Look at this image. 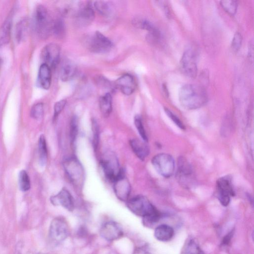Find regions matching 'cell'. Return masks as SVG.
<instances>
[{"instance_id": "6da1fadb", "label": "cell", "mask_w": 254, "mask_h": 254, "mask_svg": "<svg viewBox=\"0 0 254 254\" xmlns=\"http://www.w3.org/2000/svg\"><path fill=\"white\" fill-rule=\"evenodd\" d=\"M179 99L184 109L194 110L201 108L206 103L207 95L203 87L196 84H187L180 90Z\"/></svg>"}, {"instance_id": "7a4b0ae2", "label": "cell", "mask_w": 254, "mask_h": 254, "mask_svg": "<svg viewBox=\"0 0 254 254\" xmlns=\"http://www.w3.org/2000/svg\"><path fill=\"white\" fill-rule=\"evenodd\" d=\"M53 22L48 9L43 6H38L34 15V25L37 34L42 38H48L52 32Z\"/></svg>"}, {"instance_id": "3957f363", "label": "cell", "mask_w": 254, "mask_h": 254, "mask_svg": "<svg viewBox=\"0 0 254 254\" xmlns=\"http://www.w3.org/2000/svg\"><path fill=\"white\" fill-rule=\"evenodd\" d=\"M127 204L133 213L143 218L151 216L159 211L149 199L141 195L128 200Z\"/></svg>"}, {"instance_id": "277c9868", "label": "cell", "mask_w": 254, "mask_h": 254, "mask_svg": "<svg viewBox=\"0 0 254 254\" xmlns=\"http://www.w3.org/2000/svg\"><path fill=\"white\" fill-rule=\"evenodd\" d=\"M176 178L179 184L186 189L191 188L196 183L193 168L183 157L178 159Z\"/></svg>"}, {"instance_id": "5b68a950", "label": "cell", "mask_w": 254, "mask_h": 254, "mask_svg": "<svg viewBox=\"0 0 254 254\" xmlns=\"http://www.w3.org/2000/svg\"><path fill=\"white\" fill-rule=\"evenodd\" d=\"M156 171L162 177H172L175 172V161L174 158L167 154H159L155 156L152 161Z\"/></svg>"}, {"instance_id": "8992f818", "label": "cell", "mask_w": 254, "mask_h": 254, "mask_svg": "<svg viewBox=\"0 0 254 254\" xmlns=\"http://www.w3.org/2000/svg\"><path fill=\"white\" fill-rule=\"evenodd\" d=\"M216 192L221 204L224 206H228L231 198L235 196L234 187L230 176H223L217 180Z\"/></svg>"}, {"instance_id": "52a82bcc", "label": "cell", "mask_w": 254, "mask_h": 254, "mask_svg": "<svg viewBox=\"0 0 254 254\" xmlns=\"http://www.w3.org/2000/svg\"><path fill=\"white\" fill-rule=\"evenodd\" d=\"M63 166L68 177L73 183L80 185L84 178L83 168L79 160L75 157L67 158L64 161Z\"/></svg>"}, {"instance_id": "ba28073f", "label": "cell", "mask_w": 254, "mask_h": 254, "mask_svg": "<svg viewBox=\"0 0 254 254\" xmlns=\"http://www.w3.org/2000/svg\"><path fill=\"white\" fill-rule=\"evenodd\" d=\"M100 163L105 176L113 182L124 172L119 167L117 158L112 153L106 154Z\"/></svg>"}, {"instance_id": "9c48e42d", "label": "cell", "mask_w": 254, "mask_h": 254, "mask_svg": "<svg viewBox=\"0 0 254 254\" xmlns=\"http://www.w3.org/2000/svg\"><path fill=\"white\" fill-rule=\"evenodd\" d=\"M87 45L90 51L96 53L109 52L113 46L112 41L99 32L88 39Z\"/></svg>"}, {"instance_id": "30bf717a", "label": "cell", "mask_w": 254, "mask_h": 254, "mask_svg": "<svg viewBox=\"0 0 254 254\" xmlns=\"http://www.w3.org/2000/svg\"><path fill=\"white\" fill-rule=\"evenodd\" d=\"M69 229L66 221L62 218H56L51 222L49 237L54 242H61L69 236Z\"/></svg>"}, {"instance_id": "8fae6325", "label": "cell", "mask_w": 254, "mask_h": 254, "mask_svg": "<svg viewBox=\"0 0 254 254\" xmlns=\"http://www.w3.org/2000/svg\"><path fill=\"white\" fill-rule=\"evenodd\" d=\"M180 70L186 77L194 79L198 73L196 55L190 49L186 50L183 54L180 62Z\"/></svg>"}, {"instance_id": "7c38bea8", "label": "cell", "mask_w": 254, "mask_h": 254, "mask_svg": "<svg viewBox=\"0 0 254 254\" xmlns=\"http://www.w3.org/2000/svg\"><path fill=\"white\" fill-rule=\"evenodd\" d=\"M60 48L55 44H50L42 49L41 57L44 64L51 69L55 68L58 64L60 57Z\"/></svg>"}, {"instance_id": "4fadbf2b", "label": "cell", "mask_w": 254, "mask_h": 254, "mask_svg": "<svg viewBox=\"0 0 254 254\" xmlns=\"http://www.w3.org/2000/svg\"><path fill=\"white\" fill-rule=\"evenodd\" d=\"M113 182L116 197L120 201L127 202L131 193V187L128 179L125 176V172L121 174Z\"/></svg>"}, {"instance_id": "5bb4252c", "label": "cell", "mask_w": 254, "mask_h": 254, "mask_svg": "<svg viewBox=\"0 0 254 254\" xmlns=\"http://www.w3.org/2000/svg\"><path fill=\"white\" fill-rule=\"evenodd\" d=\"M100 232L101 237L108 241L118 239L123 235V232L120 225L112 221L105 223L102 226Z\"/></svg>"}, {"instance_id": "9a60e30c", "label": "cell", "mask_w": 254, "mask_h": 254, "mask_svg": "<svg viewBox=\"0 0 254 254\" xmlns=\"http://www.w3.org/2000/svg\"><path fill=\"white\" fill-rule=\"evenodd\" d=\"M115 86L124 95H130L135 91L137 83L132 75L126 74L115 81Z\"/></svg>"}, {"instance_id": "2e32d148", "label": "cell", "mask_w": 254, "mask_h": 254, "mask_svg": "<svg viewBox=\"0 0 254 254\" xmlns=\"http://www.w3.org/2000/svg\"><path fill=\"white\" fill-rule=\"evenodd\" d=\"M95 16L92 2H89L86 7L80 8L78 11L75 19L76 24L80 27H87L93 23Z\"/></svg>"}, {"instance_id": "e0dca14e", "label": "cell", "mask_w": 254, "mask_h": 254, "mask_svg": "<svg viewBox=\"0 0 254 254\" xmlns=\"http://www.w3.org/2000/svg\"><path fill=\"white\" fill-rule=\"evenodd\" d=\"M50 200L54 206H61L69 211L74 209L73 198L66 189H62L58 194L52 197Z\"/></svg>"}, {"instance_id": "ac0fdd59", "label": "cell", "mask_w": 254, "mask_h": 254, "mask_svg": "<svg viewBox=\"0 0 254 254\" xmlns=\"http://www.w3.org/2000/svg\"><path fill=\"white\" fill-rule=\"evenodd\" d=\"M38 81L40 87L45 90H48L52 81L51 69L46 64H42L38 72Z\"/></svg>"}, {"instance_id": "d6986e66", "label": "cell", "mask_w": 254, "mask_h": 254, "mask_svg": "<svg viewBox=\"0 0 254 254\" xmlns=\"http://www.w3.org/2000/svg\"><path fill=\"white\" fill-rule=\"evenodd\" d=\"M145 143L137 139H132L130 141L133 152L142 161L144 160L150 153V147Z\"/></svg>"}, {"instance_id": "ffe728a7", "label": "cell", "mask_w": 254, "mask_h": 254, "mask_svg": "<svg viewBox=\"0 0 254 254\" xmlns=\"http://www.w3.org/2000/svg\"><path fill=\"white\" fill-rule=\"evenodd\" d=\"M175 235V230L171 226L162 224L156 227L155 237L157 239L162 242L171 240Z\"/></svg>"}, {"instance_id": "44dd1931", "label": "cell", "mask_w": 254, "mask_h": 254, "mask_svg": "<svg viewBox=\"0 0 254 254\" xmlns=\"http://www.w3.org/2000/svg\"><path fill=\"white\" fill-rule=\"evenodd\" d=\"M12 16L11 15L7 18L0 30V47L7 45L10 41L13 21Z\"/></svg>"}, {"instance_id": "7402d4cb", "label": "cell", "mask_w": 254, "mask_h": 254, "mask_svg": "<svg viewBox=\"0 0 254 254\" xmlns=\"http://www.w3.org/2000/svg\"><path fill=\"white\" fill-rule=\"evenodd\" d=\"M99 108L104 117H108L112 111V97L110 93L102 96L99 99Z\"/></svg>"}, {"instance_id": "603a6c76", "label": "cell", "mask_w": 254, "mask_h": 254, "mask_svg": "<svg viewBox=\"0 0 254 254\" xmlns=\"http://www.w3.org/2000/svg\"><path fill=\"white\" fill-rule=\"evenodd\" d=\"M77 68L74 64L68 62L64 65L61 70L60 78L63 81L72 80L76 75Z\"/></svg>"}, {"instance_id": "cb8c5ba5", "label": "cell", "mask_w": 254, "mask_h": 254, "mask_svg": "<svg viewBox=\"0 0 254 254\" xmlns=\"http://www.w3.org/2000/svg\"><path fill=\"white\" fill-rule=\"evenodd\" d=\"M39 163L42 166H45L48 162V154L46 140L44 135L40 136L38 141Z\"/></svg>"}, {"instance_id": "d4e9b609", "label": "cell", "mask_w": 254, "mask_h": 254, "mask_svg": "<svg viewBox=\"0 0 254 254\" xmlns=\"http://www.w3.org/2000/svg\"><path fill=\"white\" fill-rule=\"evenodd\" d=\"M181 254H204L194 239H189L184 244Z\"/></svg>"}, {"instance_id": "484cf974", "label": "cell", "mask_w": 254, "mask_h": 254, "mask_svg": "<svg viewBox=\"0 0 254 254\" xmlns=\"http://www.w3.org/2000/svg\"><path fill=\"white\" fill-rule=\"evenodd\" d=\"M93 7L101 15L110 16L112 13V9L111 4L105 1H95L92 2Z\"/></svg>"}, {"instance_id": "4316f807", "label": "cell", "mask_w": 254, "mask_h": 254, "mask_svg": "<svg viewBox=\"0 0 254 254\" xmlns=\"http://www.w3.org/2000/svg\"><path fill=\"white\" fill-rule=\"evenodd\" d=\"M29 22L27 19H24L19 22L16 27V40L20 42L23 40L28 34Z\"/></svg>"}, {"instance_id": "83f0119b", "label": "cell", "mask_w": 254, "mask_h": 254, "mask_svg": "<svg viewBox=\"0 0 254 254\" xmlns=\"http://www.w3.org/2000/svg\"><path fill=\"white\" fill-rule=\"evenodd\" d=\"M133 25L137 28L145 30L148 32L157 29L156 27L146 19L137 17L133 20Z\"/></svg>"}, {"instance_id": "f1b7e54d", "label": "cell", "mask_w": 254, "mask_h": 254, "mask_svg": "<svg viewBox=\"0 0 254 254\" xmlns=\"http://www.w3.org/2000/svg\"><path fill=\"white\" fill-rule=\"evenodd\" d=\"M52 32L58 38H62L65 36L66 27L62 19L57 18L53 22Z\"/></svg>"}, {"instance_id": "f546056e", "label": "cell", "mask_w": 254, "mask_h": 254, "mask_svg": "<svg viewBox=\"0 0 254 254\" xmlns=\"http://www.w3.org/2000/svg\"><path fill=\"white\" fill-rule=\"evenodd\" d=\"M19 189L23 192L28 191L31 188V182L29 176L25 171L19 173L18 177Z\"/></svg>"}, {"instance_id": "4dcf8cb0", "label": "cell", "mask_w": 254, "mask_h": 254, "mask_svg": "<svg viewBox=\"0 0 254 254\" xmlns=\"http://www.w3.org/2000/svg\"><path fill=\"white\" fill-rule=\"evenodd\" d=\"M221 5L224 11L229 15L234 16L237 12L238 8V3L236 1H222Z\"/></svg>"}, {"instance_id": "1f68e13d", "label": "cell", "mask_w": 254, "mask_h": 254, "mask_svg": "<svg viewBox=\"0 0 254 254\" xmlns=\"http://www.w3.org/2000/svg\"><path fill=\"white\" fill-rule=\"evenodd\" d=\"M79 121L77 117L74 116L71 121L70 139L72 144H74L78 134Z\"/></svg>"}, {"instance_id": "d6a6232c", "label": "cell", "mask_w": 254, "mask_h": 254, "mask_svg": "<svg viewBox=\"0 0 254 254\" xmlns=\"http://www.w3.org/2000/svg\"><path fill=\"white\" fill-rule=\"evenodd\" d=\"M134 123L136 128L143 140L145 142H147L148 141V138L141 116L138 115L135 117Z\"/></svg>"}, {"instance_id": "836d02e7", "label": "cell", "mask_w": 254, "mask_h": 254, "mask_svg": "<svg viewBox=\"0 0 254 254\" xmlns=\"http://www.w3.org/2000/svg\"><path fill=\"white\" fill-rule=\"evenodd\" d=\"M44 114V105L42 103H38L34 105L32 109L31 116L36 119L39 120L43 117Z\"/></svg>"}, {"instance_id": "e575fe53", "label": "cell", "mask_w": 254, "mask_h": 254, "mask_svg": "<svg viewBox=\"0 0 254 254\" xmlns=\"http://www.w3.org/2000/svg\"><path fill=\"white\" fill-rule=\"evenodd\" d=\"M92 131L93 134V143L94 149L96 150L99 143V129L98 123L95 119L92 120Z\"/></svg>"}, {"instance_id": "d590c367", "label": "cell", "mask_w": 254, "mask_h": 254, "mask_svg": "<svg viewBox=\"0 0 254 254\" xmlns=\"http://www.w3.org/2000/svg\"><path fill=\"white\" fill-rule=\"evenodd\" d=\"M242 36L240 33L238 32L235 34L231 43V48L233 51L237 52L239 50L242 45Z\"/></svg>"}, {"instance_id": "8d00e7d4", "label": "cell", "mask_w": 254, "mask_h": 254, "mask_svg": "<svg viewBox=\"0 0 254 254\" xmlns=\"http://www.w3.org/2000/svg\"><path fill=\"white\" fill-rule=\"evenodd\" d=\"M164 111L169 118L172 119L180 129L181 130H185L186 129L184 124L175 114L167 108H164Z\"/></svg>"}, {"instance_id": "74e56055", "label": "cell", "mask_w": 254, "mask_h": 254, "mask_svg": "<svg viewBox=\"0 0 254 254\" xmlns=\"http://www.w3.org/2000/svg\"><path fill=\"white\" fill-rule=\"evenodd\" d=\"M67 104L66 100H61L56 102L54 105V119L58 117L64 109Z\"/></svg>"}, {"instance_id": "f35d334b", "label": "cell", "mask_w": 254, "mask_h": 254, "mask_svg": "<svg viewBox=\"0 0 254 254\" xmlns=\"http://www.w3.org/2000/svg\"><path fill=\"white\" fill-rule=\"evenodd\" d=\"M234 234V230H232L223 238L222 242V244L225 246L228 245Z\"/></svg>"}, {"instance_id": "ab89813d", "label": "cell", "mask_w": 254, "mask_h": 254, "mask_svg": "<svg viewBox=\"0 0 254 254\" xmlns=\"http://www.w3.org/2000/svg\"><path fill=\"white\" fill-rule=\"evenodd\" d=\"M133 254H151L144 247H139L137 248Z\"/></svg>"}]
</instances>
